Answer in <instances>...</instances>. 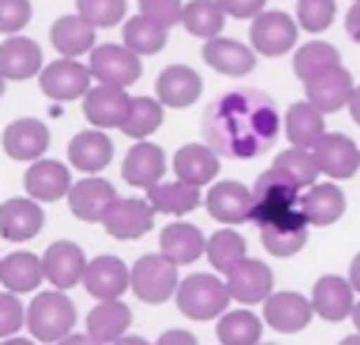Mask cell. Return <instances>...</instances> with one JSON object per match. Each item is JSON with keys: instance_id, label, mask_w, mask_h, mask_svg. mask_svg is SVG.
Instances as JSON below:
<instances>
[{"instance_id": "cell-1", "label": "cell", "mask_w": 360, "mask_h": 345, "mask_svg": "<svg viewBox=\"0 0 360 345\" xmlns=\"http://www.w3.org/2000/svg\"><path fill=\"white\" fill-rule=\"evenodd\" d=\"M281 116L269 94L232 89L210 101L202 116V134L210 148L225 158L250 160L264 155L279 138Z\"/></svg>"}, {"instance_id": "cell-2", "label": "cell", "mask_w": 360, "mask_h": 345, "mask_svg": "<svg viewBox=\"0 0 360 345\" xmlns=\"http://www.w3.org/2000/svg\"><path fill=\"white\" fill-rule=\"evenodd\" d=\"M232 294L227 289L225 276L198 271L180 281L175 306L186 318L191 320H220L230 311Z\"/></svg>"}, {"instance_id": "cell-3", "label": "cell", "mask_w": 360, "mask_h": 345, "mask_svg": "<svg viewBox=\"0 0 360 345\" xmlns=\"http://www.w3.org/2000/svg\"><path fill=\"white\" fill-rule=\"evenodd\" d=\"M77 308L65 291L47 289L40 291L27 306V325L30 335L37 343L57 345L67 335L75 333Z\"/></svg>"}, {"instance_id": "cell-4", "label": "cell", "mask_w": 360, "mask_h": 345, "mask_svg": "<svg viewBox=\"0 0 360 345\" xmlns=\"http://www.w3.org/2000/svg\"><path fill=\"white\" fill-rule=\"evenodd\" d=\"M252 195H255V212H252V222L257 227H264L269 222L279 220V217L289 215V212L301 207V188L291 181L286 173L276 168L264 170L252 185Z\"/></svg>"}, {"instance_id": "cell-5", "label": "cell", "mask_w": 360, "mask_h": 345, "mask_svg": "<svg viewBox=\"0 0 360 345\" xmlns=\"http://www.w3.org/2000/svg\"><path fill=\"white\" fill-rule=\"evenodd\" d=\"M178 266L165 259L160 252L143 254L131 266V291L141 304L160 306L178 294Z\"/></svg>"}, {"instance_id": "cell-6", "label": "cell", "mask_w": 360, "mask_h": 345, "mask_svg": "<svg viewBox=\"0 0 360 345\" xmlns=\"http://www.w3.org/2000/svg\"><path fill=\"white\" fill-rule=\"evenodd\" d=\"M89 72L99 84L126 89L141 79L143 65H141V57L126 45L106 42V45H96L89 55Z\"/></svg>"}, {"instance_id": "cell-7", "label": "cell", "mask_w": 360, "mask_h": 345, "mask_svg": "<svg viewBox=\"0 0 360 345\" xmlns=\"http://www.w3.org/2000/svg\"><path fill=\"white\" fill-rule=\"evenodd\" d=\"M252 50L264 57H284L296 47L299 27L296 20L284 11H264L252 20L250 27Z\"/></svg>"}, {"instance_id": "cell-8", "label": "cell", "mask_w": 360, "mask_h": 345, "mask_svg": "<svg viewBox=\"0 0 360 345\" xmlns=\"http://www.w3.org/2000/svg\"><path fill=\"white\" fill-rule=\"evenodd\" d=\"M314 304L311 296H304L299 291H274L269 299L262 304V318L276 333L294 335L301 333L314 320Z\"/></svg>"}, {"instance_id": "cell-9", "label": "cell", "mask_w": 360, "mask_h": 345, "mask_svg": "<svg viewBox=\"0 0 360 345\" xmlns=\"http://www.w3.org/2000/svg\"><path fill=\"white\" fill-rule=\"evenodd\" d=\"M91 72L89 65H82L79 60H60L50 62L40 74V89L52 101H75L91 91Z\"/></svg>"}, {"instance_id": "cell-10", "label": "cell", "mask_w": 360, "mask_h": 345, "mask_svg": "<svg viewBox=\"0 0 360 345\" xmlns=\"http://www.w3.org/2000/svg\"><path fill=\"white\" fill-rule=\"evenodd\" d=\"M42 264H45L47 284H52L57 291H70L84 281L89 259L77 242L57 240L45 249Z\"/></svg>"}, {"instance_id": "cell-11", "label": "cell", "mask_w": 360, "mask_h": 345, "mask_svg": "<svg viewBox=\"0 0 360 345\" xmlns=\"http://www.w3.org/2000/svg\"><path fill=\"white\" fill-rule=\"evenodd\" d=\"M205 207L210 212L212 220L220 225L235 227L252 222V212H255V195L252 188L242 185L237 181H222L207 190Z\"/></svg>"}, {"instance_id": "cell-12", "label": "cell", "mask_w": 360, "mask_h": 345, "mask_svg": "<svg viewBox=\"0 0 360 345\" xmlns=\"http://www.w3.org/2000/svg\"><path fill=\"white\" fill-rule=\"evenodd\" d=\"M155 222V210L150 207V202L139 200V197H119L111 205V210L104 217V230L109 237L119 242H131L141 240L153 230Z\"/></svg>"}, {"instance_id": "cell-13", "label": "cell", "mask_w": 360, "mask_h": 345, "mask_svg": "<svg viewBox=\"0 0 360 345\" xmlns=\"http://www.w3.org/2000/svg\"><path fill=\"white\" fill-rule=\"evenodd\" d=\"M82 286L96 301H119L131 289V266L114 254L94 256L89 259Z\"/></svg>"}, {"instance_id": "cell-14", "label": "cell", "mask_w": 360, "mask_h": 345, "mask_svg": "<svg viewBox=\"0 0 360 345\" xmlns=\"http://www.w3.org/2000/svg\"><path fill=\"white\" fill-rule=\"evenodd\" d=\"M311 304H314V313L321 320L340 323L345 318H353L358 301H355V289L345 276L323 274L311 289Z\"/></svg>"}, {"instance_id": "cell-15", "label": "cell", "mask_w": 360, "mask_h": 345, "mask_svg": "<svg viewBox=\"0 0 360 345\" xmlns=\"http://www.w3.org/2000/svg\"><path fill=\"white\" fill-rule=\"evenodd\" d=\"M309 220L306 215L299 210L289 212V215L279 217V220L269 222V225L259 227V240L262 247L269 252L276 259H289V256H296L309 242Z\"/></svg>"}, {"instance_id": "cell-16", "label": "cell", "mask_w": 360, "mask_h": 345, "mask_svg": "<svg viewBox=\"0 0 360 345\" xmlns=\"http://www.w3.org/2000/svg\"><path fill=\"white\" fill-rule=\"evenodd\" d=\"M227 289L232 294V301L242 306H257L264 304L274 294V271L259 259H245L237 264L230 274L225 276Z\"/></svg>"}, {"instance_id": "cell-17", "label": "cell", "mask_w": 360, "mask_h": 345, "mask_svg": "<svg viewBox=\"0 0 360 345\" xmlns=\"http://www.w3.org/2000/svg\"><path fill=\"white\" fill-rule=\"evenodd\" d=\"M134 96L121 86L96 84L84 96V116L94 129H121L129 119Z\"/></svg>"}, {"instance_id": "cell-18", "label": "cell", "mask_w": 360, "mask_h": 345, "mask_svg": "<svg viewBox=\"0 0 360 345\" xmlns=\"http://www.w3.org/2000/svg\"><path fill=\"white\" fill-rule=\"evenodd\" d=\"M45 227V210L32 197H11L0 207V237L6 242L35 240Z\"/></svg>"}, {"instance_id": "cell-19", "label": "cell", "mask_w": 360, "mask_h": 345, "mask_svg": "<svg viewBox=\"0 0 360 345\" xmlns=\"http://www.w3.org/2000/svg\"><path fill=\"white\" fill-rule=\"evenodd\" d=\"M3 148L13 160L20 163H37L50 148V129L40 119L22 116L8 124L3 134Z\"/></svg>"}, {"instance_id": "cell-20", "label": "cell", "mask_w": 360, "mask_h": 345, "mask_svg": "<svg viewBox=\"0 0 360 345\" xmlns=\"http://www.w3.org/2000/svg\"><path fill=\"white\" fill-rule=\"evenodd\" d=\"M116 200H119L116 188L99 176L82 178L79 183L72 185L70 195H67L72 215L82 222H104L106 212Z\"/></svg>"}, {"instance_id": "cell-21", "label": "cell", "mask_w": 360, "mask_h": 345, "mask_svg": "<svg viewBox=\"0 0 360 345\" xmlns=\"http://www.w3.org/2000/svg\"><path fill=\"white\" fill-rule=\"evenodd\" d=\"M321 173L330 181H348L360 170V148L345 134H326L314 148Z\"/></svg>"}, {"instance_id": "cell-22", "label": "cell", "mask_w": 360, "mask_h": 345, "mask_svg": "<svg viewBox=\"0 0 360 345\" xmlns=\"http://www.w3.org/2000/svg\"><path fill=\"white\" fill-rule=\"evenodd\" d=\"M306 101L316 106L321 114H335V111L345 109L353 99V77L343 65L333 67V70L323 72V74L314 77L304 84Z\"/></svg>"}, {"instance_id": "cell-23", "label": "cell", "mask_w": 360, "mask_h": 345, "mask_svg": "<svg viewBox=\"0 0 360 345\" xmlns=\"http://www.w3.org/2000/svg\"><path fill=\"white\" fill-rule=\"evenodd\" d=\"M202 94V77L188 65H168L155 79V99L168 109H188Z\"/></svg>"}, {"instance_id": "cell-24", "label": "cell", "mask_w": 360, "mask_h": 345, "mask_svg": "<svg viewBox=\"0 0 360 345\" xmlns=\"http://www.w3.org/2000/svg\"><path fill=\"white\" fill-rule=\"evenodd\" d=\"M165 176V150L150 141H139L131 145L121 163V178L131 188H143L150 190L155 188Z\"/></svg>"}, {"instance_id": "cell-25", "label": "cell", "mask_w": 360, "mask_h": 345, "mask_svg": "<svg viewBox=\"0 0 360 345\" xmlns=\"http://www.w3.org/2000/svg\"><path fill=\"white\" fill-rule=\"evenodd\" d=\"M160 254L175 266L195 264L207 254V237L191 222H170L160 230Z\"/></svg>"}, {"instance_id": "cell-26", "label": "cell", "mask_w": 360, "mask_h": 345, "mask_svg": "<svg viewBox=\"0 0 360 345\" xmlns=\"http://www.w3.org/2000/svg\"><path fill=\"white\" fill-rule=\"evenodd\" d=\"M72 173L65 163L52 158H42L32 163L25 173V190L32 200L42 202H57L70 195L72 190Z\"/></svg>"}, {"instance_id": "cell-27", "label": "cell", "mask_w": 360, "mask_h": 345, "mask_svg": "<svg viewBox=\"0 0 360 345\" xmlns=\"http://www.w3.org/2000/svg\"><path fill=\"white\" fill-rule=\"evenodd\" d=\"M175 178L188 185L205 188L220 173V153L207 143H186L173 155Z\"/></svg>"}, {"instance_id": "cell-28", "label": "cell", "mask_w": 360, "mask_h": 345, "mask_svg": "<svg viewBox=\"0 0 360 345\" xmlns=\"http://www.w3.org/2000/svg\"><path fill=\"white\" fill-rule=\"evenodd\" d=\"M45 281V264H42V256H37L35 252L18 249L0 259V284H3V291H11V294L18 296L30 294V291L40 289Z\"/></svg>"}, {"instance_id": "cell-29", "label": "cell", "mask_w": 360, "mask_h": 345, "mask_svg": "<svg viewBox=\"0 0 360 345\" xmlns=\"http://www.w3.org/2000/svg\"><path fill=\"white\" fill-rule=\"evenodd\" d=\"M42 47L35 40L13 35L0 47V77L11 82H25L42 74Z\"/></svg>"}, {"instance_id": "cell-30", "label": "cell", "mask_w": 360, "mask_h": 345, "mask_svg": "<svg viewBox=\"0 0 360 345\" xmlns=\"http://www.w3.org/2000/svg\"><path fill=\"white\" fill-rule=\"evenodd\" d=\"M202 60L207 67L225 77H247L257 67V55L250 45L232 37H215L202 45Z\"/></svg>"}, {"instance_id": "cell-31", "label": "cell", "mask_w": 360, "mask_h": 345, "mask_svg": "<svg viewBox=\"0 0 360 345\" xmlns=\"http://www.w3.org/2000/svg\"><path fill=\"white\" fill-rule=\"evenodd\" d=\"M134 323V313L131 306L124 301H96L94 308L86 313V333L96 338L101 345H114L119 343L124 335H129V328Z\"/></svg>"}, {"instance_id": "cell-32", "label": "cell", "mask_w": 360, "mask_h": 345, "mask_svg": "<svg viewBox=\"0 0 360 345\" xmlns=\"http://www.w3.org/2000/svg\"><path fill=\"white\" fill-rule=\"evenodd\" d=\"M67 155L70 163L82 173H101L106 165L114 158V143L111 138L99 129H86L79 131L77 136H72L70 145H67Z\"/></svg>"}, {"instance_id": "cell-33", "label": "cell", "mask_w": 360, "mask_h": 345, "mask_svg": "<svg viewBox=\"0 0 360 345\" xmlns=\"http://www.w3.org/2000/svg\"><path fill=\"white\" fill-rule=\"evenodd\" d=\"M50 40L55 50L67 60H79L86 52H94L96 47V27L89 25L79 13L75 15H62L55 20L50 30Z\"/></svg>"}, {"instance_id": "cell-34", "label": "cell", "mask_w": 360, "mask_h": 345, "mask_svg": "<svg viewBox=\"0 0 360 345\" xmlns=\"http://www.w3.org/2000/svg\"><path fill=\"white\" fill-rule=\"evenodd\" d=\"M326 114H321L311 101H296L284 114V131L286 138L294 148L314 150L319 141L323 138L326 131Z\"/></svg>"}, {"instance_id": "cell-35", "label": "cell", "mask_w": 360, "mask_h": 345, "mask_svg": "<svg viewBox=\"0 0 360 345\" xmlns=\"http://www.w3.org/2000/svg\"><path fill=\"white\" fill-rule=\"evenodd\" d=\"M301 212L311 227H330L345 212V193L335 183H316L301 195Z\"/></svg>"}, {"instance_id": "cell-36", "label": "cell", "mask_w": 360, "mask_h": 345, "mask_svg": "<svg viewBox=\"0 0 360 345\" xmlns=\"http://www.w3.org/2000/svg\"><path fill=\"white\" fill-rule=\"evenodd\" d=\"M146 200L150 202L155 215L183 217L200 205L202 195H200V188L188 185L183 181H173V183H158L155 188L146 190Z\"/></svg>"}, {"instance_id": "cell-37", "label": "cell", "mask_w": 360, "mask_h": 345, "mask_svg": "<svg viewBox=\"0 0 360 345\" xmlns=\"http://www.w3.org/2000/svg\"><path fill=\"white\" fill-rule=\"evenodd\" d=\"M264 333V318L250 308L227 311L215 325L220 345H259Z\"/></svg>"}, {"instance_id": "cell-38", "label": "cell", "mask_w": 360, "mask_h": 345, "mask_svg": "<svg viewBox=\"0 0 360 345\" xmlns=\"http://www.w3.org/2000/svg\"><path fill=\"white\" fill-rule=\"evenodd\" d=\"M207 261L210 266L217 271L220 276H227L237 264H242L247 256V242L245 237L240 235L232 227H222L215 235L207 240Z\"/></svg>"}, {"instance_id": "cell-39", "label": "cell", "mask_w": 360, "mask_h": 345, "mask_svg": "<svg viewBox=\"0 0 360 345\" xmlns=\"http://www.w3.org/2000/svg\"><path fill=\"white\" fill-rule=\"evenodd\" d=\"M180 25L186 27L193 37H200L205 42L215 40L225 27V11L220 8L217 0H188Z\"/></svg>"}, {"instance_id": "cell-40", "label": "cell", "mask_w": 360, "mask_h": 345, "mask_svg": "<svg viewBox=\"0 0 360 345\" xmlns=\"http://www.w3.org/2000/svg\"><path fill=\"white\" fill-rule=\"evenodd\" d=\"M333 67H340V52L335 50L330 42H323V40L306 42L294 55V74L299 77L304 84L309 79H314V77L333 70Z\"/></svg>"}, {"instance_id": "cell-41", "label": "cell", "mask_w": 360, "mask_h": 345, "mask_svg": "<svg viewBox=\"0 0 360 345\" xmlns=\"http://www.w3.org/2000/svg\"><path fill=\"white\" fill-rule=\"evenodd\" d=\"M163 119H165V106L158 99H153V96H134L129 119L121 126V131L129 138L146 141L150 134H155L163 126Z\"/></svg>"}, {"instance_id": "cell-42", "label": "cell", "mask_w": 360, "mask_h": 345, "mask_svg": "<svg viewBox=\"0 0 360 345\" xmlns=\"http://www.w3.org/2000/svg\"><path fill=\"white\" fill-rule=\"evenodd\" d=\"M168 42V30L158 22L148 20L146 15H134L124 25V45L139 57L155 55L160 52Z\"/></svg>"}, {"instance_id": "cell-43", "label": "cell", "mask_w": 360, "mask_h": 345, "mask_svg": "<svg viewBox=\"0 0 360 345\" xmlns=\"http://www.w3.org/2000/svg\"><path fill=\"white\" fill-rule=\"evenodd\" d=\"M271 168L286 173V176H289L291 181L301 188V190H304V188L306 190L314 188L316 181H319V176H321V168H319V163H316L314 150L294 148V145L286 148V150H281V153L276 155V160H274Z\"/></svg>"}, {"instance_id": "cell-44", "label": "cell", "mask_w": 360, "mask_h": 345, "mask_svg": "<svg viewBox=\"0 0 360 345\" xmlns=\"http://www.w3.org/2000/svg\"><path fill=\"white\" fill-rule=\"evenodd\" d=\"M77 13L96 30L114 27L124 20L126 0H77Z\"/></svg>"}, {"instance_id": "cell-45", "label": "cell", "mask_w": 360, "mask_h": 345, "mask_svg": "<svg viewBox=\"0 0 360 345\" xmlns=\"http://www.w3.org/2000/svg\"><path fill=\"white\" fill-rule=\"evenodd\" d=\"M335 18V0H299L296 20L306 32H323Z\"/></svg>"}, {"instance_id": "cell-46", "label": "cell", "mask_w": 360, "mask_h": 345, "mask_svg": "<svg viewBox=\"0 0 360 345\" xmlns=\"http://www.w3.org/2000/svg\"><path fill=\"white\" fill-rule=\"evenodd\" d=\"M22 325H27V308L20 304L18 294L3 291L0 294V338H13L20 333Z\"/></svg>"}, {"instance_id": "cell-47", "label": "cell", "mask_w": 360, "mask_h": 345, "mask_svg": "<svg viewBox=\"0 0 360 345\" xmlns=\"http://www.w3.org/2000/svg\"><path fill=\"white\" fill-rule=\"evenodd\" d=\"M139 6H141V15L163 25L165 30L183 22V11H186L183 0H139Z\"/></svg>"}, {"instance_id": "cell-48", "label": "cell", "mask_w": 360, "mask_h": 345, "mask_svg": "<svg viewBox=\"0 0 360 345\" xmlns=\"http://www.w3.org/2000/svg\"><path fill=\"white\" fill-rule=\"evenodd\" d=\"M32 6L30 0H0V32L13 37L30 22Z\"/></svg>"}, {"instance_id": "cell-49", "label": "cell", "mask_w": 360, "mask_h": 345, "mask_svg": "<svg viewBox=\"0 0 360 345\" xmlns=\"http://www.w3.org/2000/svg\"><path fill=\"white\" fill-rule=\"evenodd\" d=\"M220 8L225 11V15H232L237 20H255L257 15H262V8L266 6V0H217Z\"/></svg>"}, {"instance_id": "cell-50", "label": "cell", "mask_w": 360, "mask_h": 345, "mask_svg": "<svg viewBox=\"0 0 360 345\" xmlns=\"http://www.w3.org/2000/svg\"><path fill=\"white\" fill-rule=\"evenodd\" d=\"M153 345H200V343H198L195 333H191V330L170 328V330H165V333H160Z\"/></svg>"}, {"instance_id": "cell-51", "label": "cell", "mask_w": 360, "mask_h": 345, "mask_svg": "<svg viewBox=\"0 0 360 345\" xmlns=\"http://www.w3.org/2000/svg\"><path fill=\"white\" fill-rule=\"evenodd\" d=\"M345 32H348L350 40L360 45V0L350 6L348 15H345Z\"/></svg>"}, {"instance_id": "cell-52", "label": "cell", "mask_w": 360, "mask_h": 345, "mask_svg": "<svg viewBox=\"0 0 360 345\" xmlns=\"http://www.w3.org/2000/svg\"><path fill=\"white\" fill-rule=\"evenodd\" d=\"M57 345H101L96 338H91L89 333H72L65 340H60Z\"/></svg>"}, {"instance_id": "cell-53", "label": "cell", "mask_w": 360, "mask_h": 345, "mask_svg": "<svg viewBox=\"0 0 360 345\" xmlns=\"http://www.w3.org/2000/svg\"><path fill=\"white\" fill-rule=\"evenodd\" d=\"M348 281L350 286L355 289V294H360V252L350 259V266H348Z\"/></svg>"}, {"instance_id": "cell-54", "label": "cell", "mask_w": 360, "mask_h": 345, "mask_svg": "<svg viewBox=\"0 0 360 345\" xmlns=\"http://www.w3.org/2000/svg\"><path fill=\"white\" fill-rule=\"evenodd\" d=\"M348 111H350V119H353L355 124L360 126V84L355 86L353 99H350V104H348Z\"/></svg>"}, {"instance_id": "cell-55", "label": "cell", "mask_w": 360, "mask_h": 345, "mask_svg": "<svg viewBox=\"0 0 360 345\" xmlns=\"http://www.w3.org/2000/svg\"><path fill=\"white\" fill-rule=\"evenodd\" d=\"M114 345H153L150 340H146L143 335H124V338L119 340V343H114Z\"/></svg>"}, {"instance_id": "cell-56", "label": "cell", "mask_w": 360, "mask_h": 345, "mask_svg": "<svg viewBox=\"0 0 360 345\" xmlns=\"http://www.w3.org/2000/svg\"><path fill=\"white\" fill-rule=\"evenodd\" d=\"M0 345H37L35 338H22V335H13V338H6Z\"/></svg>"}, {"instance_id": "cell-57", "label": "cell", "mask_w": 360, "mask_h": 345, "mask_svg": "<svg viewBox=\"0 0 360 345\" xmlns=\"http://www.w3.org/2000/svg\"><path fill=\"white\" fill-rule=\"evenodd\" d=\"M338 345H360V333H353V335H345Z\"/></svg>"}, {"instance_id": "cell-58", "label": "cell", "mask_w": 360, "mask_h": 345, "mask_svg": "<svg viewBox=\"0 0 360 345\" xmlns=\"http://www.w3.org/2000/svg\"><path fill=\"white\" fill-rule=\"evenodd\" d=\"M353 325H355V333H360V301L355 304V311H353Z\"/></svg>"}, {"instance_id": "cell-59", "label": "cell", "mask_w": 360, "mask_h": 345, "mask_svg": "<svg viewBox=\"0 0 360 345\" xmlns=\"http://www.w3.org/2000/svg\"><path fill=\"white\" fill-rule=\"evenodd\" d=\"M259 345H276V343H259Z\"/></svg>"}, {"instance_id": "cell-60", "label": "cell", "mask_w": 360, "mask_h": 345, "mask_svg": "<svg viewBox=\"0 0 360 345\" xmlns=\"http://www.w3.org/2000/svg\"><path fill=\"white\" fill-rule=\"evenodd\" d=\"M355 3H358V0H355Z\"/></svg>"}]
</instances>
